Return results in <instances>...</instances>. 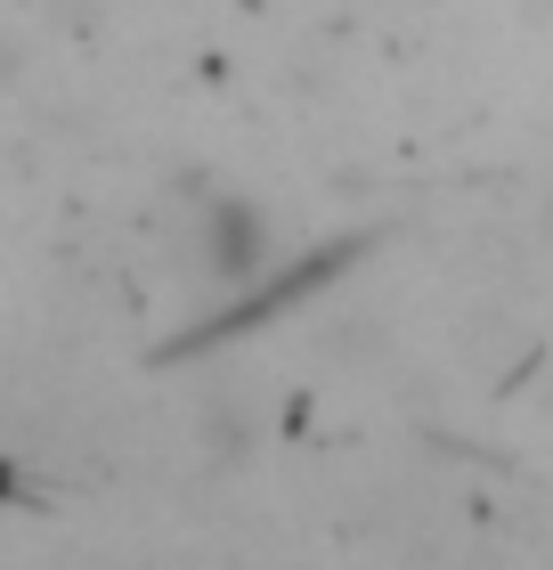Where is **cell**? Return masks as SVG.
<instances>
[{
  "label": "cell",
  "instance_id": "6da1fadb",
  "mask_svg": "<svg viewBox=\"0 0 553 570\" xmlns=\"http://www.w3.org/2000/svg\"><path fill=\"white\" fill-rule=\"evenodd\" d=\"M188 262L213 285V302H253L260 285L285 269V237L269 204L245 188H196L188 204Z\"/></svg>",
  "mask_w": 553,
  "mask_h": 570
},
{
  "label": "cell",
  "instance_id": "7a4b0ae2",
  "mask_svg": "<svg viewBox=\"0 0 553 570\" xmlns=\"http://www.w3.org/2000/svg\"><path fill=\"white\" fill-rule=\"evenodd\" d=\"M545 228H553V188H545Z\"/></svg>",
  "mask_w": 553,
  "mask_h": 570
}]
</instances>
